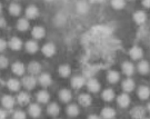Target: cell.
Here are the masks:
<instances>
[{"label": "cell", "instance_id": "83f0119b", "mask_svg": "<svg viewBox=\"0 0 150 119\" xmlns=\"http://www.w3.org/2000/svg\"><path fill=\"white\" fill-rule=\"evenodd\" d=\"M107 79L110 84H116V82H118L119 79H120V75H119L117 71L110 70L107 75Z\"/></svg>", "mask_w": 150, "mask_h": 119}, {"label": "cell", "instance_id": "4fadbf2b", "mask_svg": "<svg viewBox=\"0 0 150 119\" xmlns=\"http://www.w3.org/2000/svg\"><path fill=\"white\" fill-rule=\"evenodd\" d=\"M121 87H122V89L125 92H131L134 89L136 85H134V81L132 80V79L128 78V79H126V80L122 81Z\"/></svg>", "mask_w": 150, "mask_h": 119}, {"label": "cell", "instance_id": "2e32d148", "mask_svg": "<svg viewBox=\"0 0 150 119\" xmlns=\"http://www.w3.org/2000/svg\"><path fill=\"white\" fill-rule=\"evenodd\" d=\"M9 47H10L12 50H20L22 48V41L21 39H19L18 37H13V38L10 39L9 41Z\"/></svg>", "mask_w": 150, "mask_h": 119}, {"label": "cell", "instance_id": "9a60e30c", "mask_svg": "<svg viewBox=\"0 0 150 119\" xmlns=\"http://www.w3.org/2000/svg\"><path fill=\"white\" fill-rule=\"evenodd\" d=\"M11 69H12V72L17 76H22L25 74V71H26V68H25V66L22 65L21 62H15L12 65Z\"/></svg>", "mask_w": 150, "mask_h": 119}, {"label": "cell", "instance_id": "74e56055", "mask_svg": "<svg viewBox=\"0 0 150 119\" xmlns=\"http://www.w3.org/2000/svg\"><path fill=\"white\" fill-rule=\"evenodd\" d=\"M12 117L15 119H23V118H26V113H23L21 110H17Z\"/></svg>", "mask_w": 150, "mask_h": 119}, {"label": "cell", "instance_id": "603a6c76", "mask_svg": "<svg viewBox=\"0 0 150 119\" xmlns=\"http://www.w3.org/2000/svg\"><path fill=\"white\" fill-rule=\"evenodd\" d=\"M17 101L19 105L21 106H25V105H28L29 101H30V96L28 95L27 92H20L17 97Z\"/></svg>", "mask_w": 150, "mask_h": 119}, {"label": "cell", "instance_id": "5bb4252c", "mask_svg": "<svg viewBox=\"0 0 150 119\" xmlns=\"http://www.w3.org/2000/svg\"><path fill=\"white\" fill-rule=\"evenodd\" d=\"M78 101H79V103H80L81 106L88 107V106H90L91 105L92 99H91L90 95H88V93H81L80 96L78 97Z\"/></svg>", "mask_w": 150, "mask_h": 119}, {"label": "cell", "instance_id": "484cf974", "mask_svg": "<svg viewBox=\"0 0 150 119\" xmlns=\"http://www.w3.org/2000/svg\"><path fill=\"white\" fill-rule=\"evenodd\" d=\"M47 111H48V114L50 115V116L56 117V116H58V115H59L60 108H59V106H58L56 103H50V105L48 106Z\"/></svg>", "mask_w": 150, "mask_h": 119}, {"label": "cell", "instance_id": "7bdbcfd3", "mask_svg": "<svg viewBox=\"0 0 150 119\" xmlns=\"http://www.w3.org/2000/svg\"><path fill=\"white\" fill-rule=\"evenodd\" d=\"M89 118H98V116H97V115H90Z\"/></svg>", "mask_w": 150, "mask_h": 119}, {"label": "cell", "instance_id": "277c9868", "mask_svg": "<svg viewBox=\"0 0 150 119\" xmlns=\"http://www.w3.org/2000/svg\"><path fill=\"white\" fill-rule=\"evenodd\" d=\"M42 54L46 56V57H52L56 52V47H54V43H46V45H43L42 47Z\"/></svg>", "mask_w": 150, "mask_h": 119}, {"label": "cell", "instance_id": "44dd1931", "mask_svg": "<svg viewBox=\"0 0 150 119\" xmlns=\"http://www.w3.org/2000/svg\"><path fill=\"white\" fill-rule=\"evenodd\" d=\"M59 98L62 103H69L72 98V95L68 89H62L59 91Z\"/></svg>", "mask_w": 150, "mask_h": 119}, {"label": "cell", "instance_id": "8d00e7d4", "mask_svg": "<svg viewBox=\"0 0 150 119\" xmlns=\"http://www.w3.org/2000/svg\"><path fill=\"white\" fill-rule=\"evenodd\" d=\"M9 61L7 59V57L5 56H0V69H5L6 67L8 66Z\"/></svg>", "mask_w": 150, "mask_h": 119}, {"label": "cell", "instance_id": "f546056e", "mask_svg": "<svg viewBox=\"0 0 150 119\" xmlns=\"http://www.w3.org/2000/svg\"><path fill=\"white\" fill-rule=\"evenodd\" d=\"M102 99L107 103H110L115 99V92H113L112 89H106L102 92Z\"/></svg>", "mask_w": 150, "mask_h": 119}, {"label": "cell", "instance_id": "6da1fadb", "mask_svg": "<svg viewBox=\"0 0 150 119\" xmlns=\"http://www.w3.org/2000/svg\"><path fill=\"white\" fill-rule=\"evenodd\" d=\"M36 84H37V80L36 78L33 76H27V77H23L22 79V85L23 87L28 89V90H31L36 87Z\"/></svg>", "mask_w": 150, "mask_h": 119}, {"label": "cell", "instance_id": "30bf717a", "mask_svg": "<svg viewBox=\"0 0 150 119\" xmlns=\"http://www.w3.org/2000/svg\"><path fill=\"white\" fill-rule=\"evenodd\" d=\"M28 111H29V115L31 117H33V118H37V117H39L41 115V108H40V106L38 103H31L29 106Z\"/></svg>", "mask_w": 150, "mask_h": 119}, {"label": "cell", "instance_id": "d4e9b609", "mask_svg": "<svg viewBox=\"0 0 150 119\" xmlns=\"http://www.w3.org/2000/svg\"><path fill=\"white\" fill-rule=\"evenodd\" d=\"M29 21H28L26 18H21L19 19V21L17 22V29L19 31H27L29 29Z\"/></svg>", "mask_w": 150, "mask_h": 119}, {"label": "cell", "instance_id": "e0dca14e", "mask_svg": "<svg viewBox=\"0 0 150 119\" xmlns=\"http://www.w3.org/2000/svg\"><path fill=\"white\" fill-rule=\"evenodd\" d=\"M45 35H46V31H45V29H43L42 27H40V26L35 27L33 29H32V31H31V36L35 39L43 38V37H45Z\"/></svg>", "mask_w": 150, "mask_h": 119}, {"label": "cell", "instance_id": "f35d334b", "mask_svg": "<svg viewBox=\"0 0 150 119\" xmlns=\"http://www.w3.org/2000/svg\"><path fill=\"white\" fill-rule=\"evenodd\" d=\"M6 48H7V41L4 40L2 38H0V52L5 51Z\"/></svg>", "mask_w": 150, "mask_h": 119}, {"label": "cell", "instance_id": "5b68a950", "mask_svg": "<svg viewBox=\"0 0 150 119\" xmlns=\"http://www.w3.org/2000/svg\"><path fill=\"white\" fill-rule=\"evenodd\" d=\"M121 69H122V72L126 75V76H132L134 72V66L129 62V61H125L122 65H121Z\"/></svg>", "mask_w": 150, "mask_h": 119}, {"label": "cell", "instance_id": "d590c367", "mask_svg": "<svg viewBox=\"0 0 150 119\" xmlns=\"http://www.w3.org/2000/svg\"><path fill=\"white\" fill-rule=\"evenodd\" d=\"M78 10H79V12H81V13H85V12L88 10V5H87L86 2L81 1V2L78 4Z\"/></svg>", "mask_w": 150, "mask_h": 119}, {"label": "cell", "instance_id": "cb8c5ba5", "mask_svg": "<svg viewBox=\"0 0 150 119\" xmlns=\"http://www.w3.org/2000/svg\"><path fill=\"white\" fill-rule=\"evenodd\" d=\"M38 49H39V46H38V43L35 40H29V41L26 42V50H27L29 54L37 52Z\"/></svg>", "mask_w": 150, "mask_h": 119}, {"label": "cell", "instance_id": "7c38bea8", "mask_svg": "<svg viewBox=\"0 0 150 119\" xmlns=\"http://www.w3.org/2000/svg\"><path fill=\"white\" fill-rule=\"evenodd\" d=\"M138 97L141 100H147L150 97V89L147 86H140L138 88Z\"/></svg>", "mask_w": 150, "mask_h": 119}, {"label": "cell", "instance_id": "4dcf8cb0", "mask_svg": "<svg viewBox=\"0 0 150 119\" xmlns=\"http://www.w3.org/2000/svg\"><path fill=\"white\" fill-rule=\"evenodd\" d=\"M116 116V111H115V109L110 108V107H106V108L102 109L101 111V117L103 118H113Z\"/></svg>", "mask_w": 150, "mask_h": 119}, {"label": "cell", "instance_id": "ac0fdd59", "mask_svg": "<svg viewBox=\"0 0 150 119\" xmlns=\"http://www.w3.org/2000/svg\"><path fill=\"white\" fill-rule=\"evenodd\" d=\"M52 82V79L49 74H41L39 77V84L43 87H49Z\"/></svg>", "mask_w": 150, "mask_h": 119}, {"label": "cell", "instance_id": "ee69618b", "mask_svg": "<svg viewBox=\"0 0 150 119\" xmlns=\"http://www.w3.org/2000/svg\"><path fill=\"white\" fill-rule=\"evenodd\" d=\"M1 11H2V5L0 4V13H1Z\"/></svg>", "mask_w": 150, "mask_h": 119}, {"label": "cell", "instance_id": "3957f363", "mask_svg": "<svg viewBox=\"0 0 150 119\" xmlns=\"http://www.w3.org/2000/svg\"><path fill=\"white\" fill-rule=\"evenodd\" d=\"M1 103H2V106L5 107L6 109H12L13 106H15V98L10 96V95H6L2 97L1 99Z\"/></svg>", "mask_w": 150, "mask_h": 119}, {"label": "cell", "instance_id": "d6986e66", "mask_svg": "<svg viewBox=\"0 0 150 119\" xmlns=\"http://www.w3.org/2000/svg\"><path fill=\"white\" fill-rule=\"evenodd\" d=\"M137 67H138V71L141 75H147L150 71V66L148 64V61H146V60H141Z\"/></svg>", "mask_w": 150, "mask_h": 119}, {"label": "cell", "instance_id": "60d3db41", "mask_svg": "<svg viewBox=\"0 0 150 119\" xmlns=\"http://www.w3.org/2000/svg\"><path fill=\"white\" fill-rule=\"evenodd\" d=\"M142 5L146 8H150V0H142Z\"/></svg>", "mask_w": 150, "mask_h": 119}, {"label": "cell", "instance_id": "ffe728a7", "mask_svg": "<svg viewBox=\"0 0 150 119\" xmlns=\"http://www.w3.org/2000/svg\"><path fill=\"white\" fill-rule=\"evenodd\" d=\"M28 71L31 74V75H38V74H40V71H41V66L40 64H38L36 61H32L29 64L28 66Z\"/></svg>", "mask_w": 150, "mask_h": 119}, {"label": "cell", "instance_id": "836d02e7", "mask_svg": "<svg viewBox=\"0 0 150 119\" xmlns=\"http://www.w3.org/2000/svg\"><path fill=\"white\" fill-rule=\"evenodd\" d=\"M67 115L70 117H76L79 115V108L77 107V105H69L67 107Z\"/></svg>", "mask_w": 150, "mask_h": 119}, {"label": "cell", "instance_id": "8fae6325", "mask_svg": "<svg viewBox=\"0 0 150 119\" xmlns=\"http://www.w3.org/2000/svg\"><path fill=\"white\" fill-rule=\"evenodd\" d=\"M39 16V10L36 6H29L26 9V17L28 19H35Z\"/></svg>", "mask_w": 150, "mask_h": 119}, {"label": "cell", "instance_id": "7a4b0ae2", "mask_svg": "<svg viewBox=\"0 0 150 119\" xmlns=\"http://www.w3.org/2000/svg\"><path fill=\"white\" fill-rule=\"evenodd\" d=\"M117 103H118L119 107H121V108H127L130 105V97L128 96V93H121L120 96H118Z\"/></svg>", "mask_w": 150, "mask_h": 119}, {"label": "cell", "instance_id": "d6a6232c", "mask_svg": "<svg viewBox=\"0 0 150 119\" xmlns=\"http://www.w3.org/2000/svg\"><path fill=\"white\" fill-rule=\"evenodd\" d=\"M59 75L62 78H67V77H69V75L71 74V69H70V67L68 65H62L59 67Z\"/></svg>", "mask_w": 150, "mask_h": 119}, {"label": "cell", "instance_id": "b9f144b4", "mask_svg": "<svg viewBox=\"0 0 150 119\" xmlns=\"http://www.w3.org/2000/svg\"><path fill=\"white\" fill-rule=\"evenodd\" d=\"M7 117V113H6L5 110H2V109H0V119H4Z\"/></svg>", "mask_w": 150, "mask_h": 119}, {"label": "cell", "instance_id": "ab89813d", "mask_svg": "<svg viewBox=\"0 0 150 119\" xmlns=\"http://www.w3.org/2000/svg\"><path fill=\"white\" fill-rule=\"evenodd\" d=\"M6 20H5V18L4 17H1L0 16V28H5L6 27Z\"/></svg>", "mask_w": 150, "mask_h": 119}, {"label": "cell", "instance_id": "8992f818", "mask_svg": "<svg viewBox=\"0 0 150 119\" xmlns=\"http://www.w3.org/2000/svg\"><path fill=\"white\" fill-rule=\"evenodd\" d=\"M87 87H88V90L90 92H97L100 90V84L99 81L95 79V78H91L87 82Z\"/></svg>", "mask_w": 150, "mask_h": 119}, {"label": "cell", "instance_id": "1f68e13d", "mask_svg": "<svg viewBox=\"0 0 150 119\" xmlns=\"http://www.w3.org/2000/svg\"><path fill=\"white\" fill-rule=\"evenodd\" d=\"M9 12L12 16H19L21 13V7L16 2H13L9 6Z\"/></svg>", "mask_w": 150, "mask_h": 119}, {"label": "cell", "instance_id": "7402d4cb", "mask_svg": "<svg viewBox=\"0 0 150 119\" xmlns=\"http://www.w3.org/2000/svg\"><path fill=\"white\" fill-rule=\"evenodd\" d=\"M7 86H8V88L10 89L11 91H18L19 89H20V81L17 80V79H15V78H11V79H9L8 80V82H7Z\"/></svg>", "mask_w": 150, "mask_h": 119}, {"label": "cell", "instance_id": "9c48e42d", "mask_svg": "<svg viewBox=\"0 0 150 119\" xmlns=\"http://www.w3.org/2000/svg\"><path fill=\"white\" fill-rule=\"evenodd\" d=\"M129 55H130V57L134 60H139L142 58L144 51L139 47H132V48L130 49V51H129Z\"/></svg>", "mask_w": 150, "mask_h": 119}, {"label": "cell", "instance_id": "52a82bcc", "mask_svg": "<svg viewBox=\"0 0 150 119\" xmlns=\"http://www.w3.org/2000/svg\"><path fill=\"white\" fill-rule=\"evenodd\" d=\"M134 20L136 21V23H138V25L145 23L146 20H147V15H146V12L142 10L136 11L134 13Z\"/></svg>", "mask_w": 150, "mask_h": 119}, {"label": "cell", "instance_id": "ba28073f", "mask_svg": "<svg viewBox=\"0 0 150 119\" xmlns=\"http://www.w3.org/2000/svg\"><path fill=\"white\" fill-rule=\"evenodd\" d=\"M85 84H87L86 79L82 76H76V77H74L72 80H71V86L74 87L75 89H79L81 87H83Z\"/></svg>", "mask_w": 150, "mask_h": 119}, {"label": "cell", "instance_id": "4316f807", "mask_svg": "<svg viewBox=\"0 0 150 119\" xmlns=\"http://www.w3.org/2000/svg\"><path fill=\"white\" fill-rule=\"evenodd\" d=\"M145 114H146V110L142 108V107H140V106H137V107H134V108L131 110V116L134 117V118L145 117Z\"/></svg>", "mask_w": 150, "mask_h": 119}, {"label": "cell", "instance_id": "f6af8a7d", "mask_svg": "<svg viewBox=\"0 0 150 119\" xmlns=\"http://www.w3.org/2000/svg\"><path fill=\"white\" fill-rule=\"evenodd\" d=\"M147 108H148V110H149V113H150V103H148V107H147Z\"/></svg>", "mask_w": 150, "mask_h": 119}, {"label": "cell", "instance_id": "e575fe53", "mask_svg": "<svg viewBox=\"0 0 150 119\" xmlns=\"http://www.w3.org/2000/svg\"><path fill=\"white\" fill-rule=\"evenodd\" d=\"M111 6L115 9H122L123 7L126 6V0H111Z\"/></svg>", "mask_w": 150, "mask_h": 119}, {"label": "cell", "instance_id": "f1b7e54d", "mask_svg": "<svg viewBox=\"0 0 150 119\" xmlns=\"http://www.w3.org/2000/svg\"><path fill=\"white\" fill-rule=\"evenodd\" d=\"M49 99H50V96H49V93L47 91H45V90H41V91L38 92L37 100L40 103H47L49 101Z\"/></svg>", "mask_w": 150, "mask_h": 119}]
</instances>
